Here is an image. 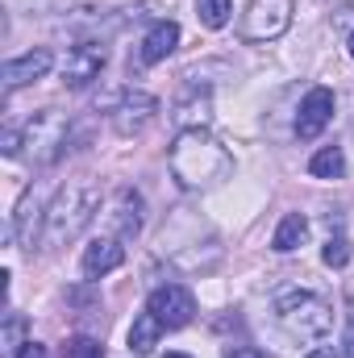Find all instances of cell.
Returning <instances> with one entry per match:
<instances>
[{"label": "cell", "mask_w": 354, "mask_h": 358, "mask_svg": "<svg viewBox=\"0 0 354 358\" xmlns=\"http://www.w3.org/2000/svg\"><path fill=\"white\" fill-rule=\"evenodd\" d=\"M225 358H275V355H267V350H255V346H234Z\"/></svg>", "instance_id": "d4e9b609"}, {"label": "cell", "mask_w": 354, "mask_h": 358, "mask_svg": "<svg viewBox=\"0 0 354 358\" xmlns=\"http://www.w3.org/2000/svg\"><path fill=\"white\" fill-rule=\"evenodd\" d=\"M304 358H338V350L334 346H317V350H309Z\"/></svg>", "instance_id": "4316f807"}, {"label": "cell", "mask_w": 354, "mask_h": 358, "mask_svg": "<svg viewBox=\"0 0 354 358\" xmlns=\"http://www.w3.org/2000/svg\"><path fill=\"white\" fill-rule=\"evenodd\" d=\"M275 313H279L283 329L296 334V338H304V342H317V338H325V334L334 329V304H330L325 296L309 292V287H288V292H279V296H275Z\"/></svg>", "instance_id": "3957f363"}, {"label": "cell", "mask_w": 354, "mask_h": 358, "mask_svg": "<svg viewBox=\"0 0 354 358\" xmlns=\"http://www.w3.org/2000/svg\"><path fill=\"white\" fill-rule=\"evenodd\" d=\"M321 259H325V267H346V263H351V242H346L342 234H338V238H330Z\"/></svg>", "instance_id": "ffe728a7"}, {"label": "cell", "mask_w": 354, "mask_h": 358, "mask_svg": "<svg viewBox=\"0 0 354 358\" xmlns=\"http://www.w3.org/2000/svg\"><path fill=\"white\" fill-rule=\"evenodd\" d=\"M121 263H125L121 238H96V242H88V250H84V275L88 279H100V275L117 271Z\"/></svg>", "instance_id": "7c38bea8"}, {"label": "cell", "mask_w": 354, "mask_h": 358, "mask_svg": "<svg viewBox=\"0 0 354 358\" xmlns=\"http://www.w3.org/2000/svg\"><path fill=\"white\" fill-rule=\"evenodd\" d=\"M17 358H50V350H46L42 342H25V346L17 350Z\"/></svg>", "instance_id": "cb8c5ba5"}, {"label": "cell", "mask_w": 354, "mask_h": 358, "mask_svg": "<svg viewBox=\"0 0 354 358\" xmlns=\"http://www.w3.org/2000/svg\"><path fill=\"white\" fill-rule=\"evenodd\" d=\"M155 113H159V100L150 92H121V100L113 104V125L121 138H134L155 121Z\"/></svg>", "instance_id": "52a82bcc"}, {"label": "cell", "mask_w": 354, "mask_h": 358, "mask_svg": "<svg viewBox=\"0 0 354 358\" xmlns=\"http://www.w3.org/2000/svg\"><path fill=\"white\" fill-rule=\"evenodd\" d=\"M67 138H71V125H67V117L59 108H42L25 125V146H29L38 167H50L55 159H63L67 155Z\"/></svg>", "instance_id": "277c9868"}, {"label": "cell", "mask_w": 354, "mask_h": 358, "mask_svg": "<svg viewBox=\"0 0 354 358\" xmlns=\"http://www.w3.org/2000/svg\"><path fill=\"white\" fill-rule=\"evenodd\" d=\"M292 8H296V0H250L242 29H238L242 42H275L292 25Z\"/></svg>", "instance_id": "5b68a950"}, {"label": "cell", "mask_w": 354, "mask_h": 358, "mask_svg": "<svg viewBox=\"0 0 354 358\" xmlns=\"http://www.w3.org/2000/svg\"><path fill=\"white\" fill-rule=\"evenodd\" d=\"M50 67H55V55H50L46 46L29 50V55H21V59H8V63H4V92H17V88H25V84H38Z\"/></svg>", "instance_id": "30bf717a"}, {"label": "cell", "mask_w": 354, "mask_h": 358, "mask_svg": "<svg viewBox=\"0 0 354 358\" xmlns=\"http://www.w3.org/2000/svg\"><path fill=\"white\" fill-rule=\"evenodd\" d=\"M342 358H354V317L346 321V342H342Z\"/></svg>", "instance_id": "484cf974"}, {"label": "cell", "mask_w": 354, "mask_h": 358, "mask_svg": "<svg viewBox=\"0 0 354 358\" xmlns=\"http://www.w3.org/2000/svg\"><path fill=\"white\" fill-rule=\"evenodd\" d=\"M159 334H163L159 317H155V313H142V317L129 325V350H134V355H150V350L159 346Z\"/></svg>", "instance_id": "2e32d148"}, {"label": "cell", "mask_w": 354, "mask_h": 358, "mask_svg": "<svg viewBox=\"0 0 354 358\" xmlns=\"http://www.w3.org/2000/svg\"><path fill=\"white\" fill-rule=\"evenodd\" d=\"M100 213V187L88 179H76L67 187L55 192V200L46 204V221H42V250H63L67 242H76L92 225V217Z\"/></svg>", "instance_id": "7a4b0ae2"}, {"label": "cell", "mask_w": 354, "mask_h": 358, "mask_svg": "<svg viewBox=\"0 0 354 358\" xmlns=\"http://www.w3.org/2000/svg\"><path fill=\"white\" fill-rule=\"evenodd\" d=\"M42 221H46V208H42L38 192L29 187V192L21 196V204H17V217H13V234H17V242H21L25 250H34V238H38Z\"/></svg>", "instance_id": "4fadbf2b"}, {"label": "cell", "mask_w": 354, "mask_h": 358, "mask_svg": "<svg viewBox=\"0 0 354 358\" xmlns=\"http://www.w3.org/2000/svg\"><path fill=\"white\" fill-rule=\"evenodd\" d=\"M334 121V92L330 88H313L300 100V113H296V138L313 142L321 138V129Z\"/></svg>", "instance_id": "9c48e42d"}, {"label": "cell", "mask_w": 354, "mask_h": 358, "mask_svg": "<svg viewBox=\"0 0 354 358\" xmlns=\"http://www.w3.org/2000/svg\"><path fill=\"white\" fill-rule=\"evenodd\" d=\"M229 13H234V0H196V17H200L204 29L229 25Z\"/></svg>", "instance_id": "ac0fdd59"}, {"label": "cell", "mask_w": 354, "mask_h": 358, "mask_svg": "<svg viewBox=\"0 0 354 358\" xmlns=\"http://www.w3.org/2000/svg\"><path fill=\"white\" fill-rule=\"evenodd\" d=\"M108 225H113L117 238H138V229H142V196H138L134 187H121V192L113 196Z\"/></svg>", "instance_id": "8fae6325"}, {"label": "cell", "mask_w": 354, "mask_h": 358, "mask_svg": "<svg viewBox=\"0 0 354 358\" xmlns=\"http://www.w3.org/2000/svg\"><path fill=\"white\" fill-rule=\"evenodd\" d=\"M21 334H25V321H21L17 313H8V321H4V350H8L13 358H17L21 346H25V342H21Z\"/></svg>", "instance_id": "44dd1931"}, {"label": "cell", "mask_w": 354, "mask_h": 358, "mask_svg": "<svg viewBox=\"0 0 354 358\" xmlns=\"http://www.w3.org/2000/svg\"><path fill=\"white\" fill-rule=\"evenodd\" d=\"M309 171L317 179H342L346 176V155L338 146H321L313 159H309Z\"/></svg>", "instance_id": "e0dca14e"}, {"label": "cell", "mask_w": 354, "mask_h": 358, "mask_svg": "<svg viewBox=\"0 0 354 358\" xmlns=\"http://www.w3.org/2000/svg\"><path fill=\"white\" fill-rule=\"evenodd\" d=\"M63 358H104V346L96 342V338H67V346H63Z\"/></svg>", "instance_id": "d6986e66"}, {"label": "cell", "mask_w": 354, "mask_h": 358, "mask_svg": "<svg viewBox=\"0 0 354 358\" xmlns=\"http://www.w3.org/2000/svg\"><path fill=\"white\" fill-rule=\"evenodd\" d=\"M21 142H25V134H17V129H4V146H0V150H4L8 159H17V155H21Z\"/></svg>", "instance_id": "603a6c76"}, {"label": "cell", "mask_w": 354, "mask_h": 358, "mask_svg": "<svg viewBox=\"0 0 354 358\" xmlns=\"http://www.w3.org/2000/svg\"><path fill=\"white\" fill-rule=\"evenodd\" d=\"M304 238H309V221H304V213H288V217L279 221L275 238H271V250L292 255L296 246H304Z\"/></svg>", "instance_id": "9a60e30c"}, {"label": "cell", "mask_w": 354, "mask_h": 358, "mask_svg": "<svg viewBox=\"0 0 354 358\" xmlns=\"http://www.w3.org/2000/svg\"><path fill=\"white\" fill-rule=\"evenodd\" d=\"M176 46H179V25H176V21H155V25H150V34L142 38L138 59H142L146 67H155V63H163Z\"/></svg>", "instance_id": "5bb4252c"}, {"label": "cell", "mask_w": 354, "mask_h": 358, "mask_svg": "<svg viewBox=\"0 0 354 358\" xmlns=\"http://www.w3.org/2000/svg\"><path fill=\"white\" fill-rule=\"evenodd\" d=\"M146 313H155L163 329H183V325L196 317V300H192L187 287H179V283H163V287L150 292Z\"/></svg>", "instance_id": "8992f818"}, {"label": "cell", "mask_w": 354, "mask_h": 358, "mask_svg": "<svg viewBox=\"0 0 354 358\" xmlns=\"http://www.w3.org/2000/svg\"><path fill=\"white\" fill-rule=\"evenodd\" d=\"M167 358H192V355H167Z\"/></svg>", "instance_id": "83f0119b"}, {"label": "cell", "mask_w": 354, "mask_h": 358, "mask_svg": "<svg viewBox=\"0 0 354 358\" xmlns=\"http://www.w3.org/2000/svg\"><path fill=\"white\" fill-rule=\"evenodd\" d=\"M171 176L183 183V187H213L217 179H225L234 171V155L208 134V129H179L176 142H171Z\"/></svg>", "instance_id": "6da1fadb"}, {"label": "cell", "mask_w": 354, "mask_h": 358, "mask_svg": "<svg viewBox=\"0 0 354 358\" xmlns=\"http://www.w3.org/2000/svg\"><path fill=\"white\" fill-rule=\"evenodd\" d=\"M334 25L346 29V46H351V59H354V8H338L334 13Z\"/></svg>", "instance_id": "7402d4cb"}, {"label": "cell", "mask_w": 354, "mask_h": 358, "mask_svg": "<svg viewBox=\"0 0 354 358\" xmlns=\"http://www.w3.org/2000/svg\"><path fill=\"white\" fill-rule=\"evenodd\" d=\"M104 63H108V50H104V46H96V42L71 46V55H67V63H63V84L76 88V92L88 88L92 80H100Z\"/></svg>", "instance_id": "ba28073f"}]
</instances>
